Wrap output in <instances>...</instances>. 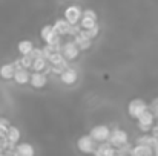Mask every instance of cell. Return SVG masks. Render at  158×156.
<instances>
[{"label":"cell","instance_id":"1","mask_svg":"<svg viewBox=\"0 0 158 156\" xmlns=\"http://www.w3.org/2000/svg\"><path fill=\"white\" fill-rule=\"evenodd\" d=\"M40 38L45 42V45H52V46H60L61 42V35L57 32L54 25H45L40 31Z\"/></svg>","mask_w":158,"mask_h":156},{"label":"cell","instance_id":"2","mask_svg":"<svg viewBox=\"0 0 158 156\" xmlns=\"http://www.w3.org/2000/svg\"><path fill=\"white\" fill-rule=\"evenodd\" d=\"M146 110H149V106L144 100L141 98H134L131 100L127 104V115L132 118V119H138Z\"/></svg>","mask_w":158,"mask_h":156},{"label":"cell","instance_id":"3","mask_svg":"<svg viewBox=\"0 0 158 156\" xmlns=\"http://www.w3.org/2000/svg\"><path fill=\"white\" fill-rule=\"evenodd\" d=\"M97 146H98V142L91 135H83L77 139V149L85 155H94Z\"/></svg>","mask_w":158,"mask_h":156},{"label":"cell","instance_id":"4","mask_svg":"<svg viewBox=\"0 0 158 156\" xmlns=\"http://www.w3.org/2000/svg\"><path fill=\"white\" fill-rule=\"evenodd\" d=\"M155 115H154V112L149 109V110H146L138 119H137V126H138V129L143 132V133H149L151 130H152V127H154V124H155Z\"/></svg>","mask_w":158,"mask_h":156},{"label":"cell","instance_id":"5","mask_svg":"<svg viewBox=\"0 0 158 156\" xmlns=\"http://www.w3.org/2000/svg\"><path fill=\"white\" fill-rule=\"evenodd\" d=\"M98 25V15L94 9L88 8V9H83V15H81V20H80V26L81 29H91L94 26Z\"/></svg>","mask_w":158,"mask_h":156},{"label":"cell","instance_id":"6","mask_svg":"<svg viewBox=\"0 0 158 156\" xmlns=\"http://www.w3.org/2000/svg\"><path fill=\"white\" fill-rule=\"evenodd\" d=\"M110 129L106 126V124H97V126H94L92 129H91V132H89V135L100 144V142H106V141H109V136H110Z\"/></svg>","mask_w":158,"mask_h":156},{"label":"cell","instance_id":"7","mask_svg":"<svg viewBox=\"0 0 158 156\" xmlns=\"http://www.w3.org/2000/svg\"><path fill=\"white\" fill-rule=\"evenodd\" d=\"M109 142L115 147V149H121L123 146L129 144V136L124 130L121 129H114L110 132V136H109Z\"/></svg>","mask_w":158,"mask_h":156},{"label":"cell","instance_id":"8","mask_svg":"<svg viewBox=\"0 0 158 156\" xmlns=\"http://www.w3.org/2000/svg\"><path fill=\"white\" fill-rule=\"evenodd\" d=\"M80 52H81V49L77 46V43H75L74 40H68V42H64V43L61 45V54L64 55V58H66L68 61L75 60V58L80 55Z\"/></svg>","mask_w":158,"mask_h":156},{"label":"cell","instance_id":"9","mask_svg":"<svg viewBox=\"0 0 158 156\" xmlns=\"http://www.w3.org/2000/svg\"><path fill=\"white\" fill-rule=\"evenodd\" d=\"M81 15H83V9H81L78 5H69V6L64 8V18H66L71 25L80 23Z\"/></svg>","mask_w":158,"mask_h":156},{"label":"cell","instance_id":"10","mask_svg":"<svg viewBox=\"0 0 158 156\" xmlns=\"http://www.w3.org/2000/svg\"><path fill=\"white\" fill-rule=\"evenodd\" d=\"M29 84L34 87V89H43L46 87L48 84V75L45 72H31V80H29Z\"/></svg>","mask_w":158,"mask_h":156},{"label":"cell","instance_id":"11","mask_svg":"<svg viewBox=\"0 0 158 156\" xmlns=\"http://www.w3.org/2000/svg\"><path fill=\"white\" fill-rule=\"evenodd\" d=\"M72 40L77 43V46H78L81 51H88L89 48H92V40L85 34V31H83V29H81L75 37H72Z\"/></svg>","mask_w":158,"mask_h":156},{"label":"cell","instance_id":"12","mask_svg":"<svg viewBox=\"0 0 158 156\" xmlns=\"http://www.w3.org/2000/svg\"><path fill=\"white\" fill-rule=\"evenodd\" d=\"M77 80H78V74H77V70L72 69V67H68V69L60 75V81H61L63 84H66V86H72V84H75Z\"/></svg>","mask_w":158,"mask_h":156},{"label":"cell","instance_id":"13","mask_svg":"<svg viewBox=\"0 0 158 156\" xmlns=\"http://www.w3.org/2000/svg\"><path fill=\"white\" fill-rule=\"evenodd\" d=\"M54 26H55L57 32H58L61 37H63V35H69V34H71V29H72V25H71L64 17L55 20V22H54Z\"/></svg>","mask_w":158,"mask_h":156},{"label":"cell","instance_id":"14","mask_svg":"<svg viewBox=\"0 0 158 156\" xmlns=\"http://www.w3.org/2000/svg\"><path fill=\"white\" fill-rule=\"evenodd\" d=\"M15 66L14 63H5L0 66V78L2 80H14V75H15Z\"/></svg>","mask_w":158,"mask_h":156},{"label":"cell","instance_id":"15","mask_svg":"<svg viewBox=\"0 0 158 156\" xmlns=\"http://www.w3.org/2000/svg\"><path fill=\"white\" fill-rule=\"evenodd\" d=\"M14 150L17 156H35V149L29 142H19Z\"/></svg>","mask_w":158,"mask_h":156},{"label":"cell","instance_id":"16","mask_svg":"<svg viewBox=\"0 0 158 156\" xmlns=\"http://www.w3.org/2000/svg\"><path fill=\"white\" fill-rule=\"evenodd\" d=\"M131 156H154V150L146 144H135L131 150Z\"/></svg>","mask_w":158,"mask_h":156},{"label":"cell","instance_id":"17","mask_svg":"<svg viewBox=\"0 0 158 156\" xmlns=\"http://www.w3.org/2000/svg\"><path fill=\"white\" fill-rule=\"evenodd\" d=\"M31 80V72L29 69H25V67H20L15 70V75H14V81L17 84H28Z\"/></svg>","mask_w":158,"mask_h":156},{"label":"cell","instance_id":"18","mask_svg":"<svg viewBox=\"0 0 158 156\" xmlns=\"http://www.w3.org/2000/svg\"><path fill=\"white\" fill-rule=\"evenodd\" d=\"M114 149H115V147H114L109 141L100 142V144L97 146L95 152H94V156H110L112 155V152H114Z\"/></svg>","mask_w":158,"mask_h":156},{"label":"cell","instance_id":"19","mask_svg":"<svg viewBox=\"0 0 158 156\" xmlns=\"http://www.w3.org/2000/svg\"><path fill=\"white\" fill-rule=\"evenodd\" d=\"M34 43L31 40H20L19 45H17V51L20 55H29L31 52L34 51Z\"/></svg>","mask_w":158,"mask_h":156},{"label":"cell","instance_id":"20","mask_svg":"<svg viewBox=\"0 0 158 156\" xmlns=\"http://www.w3.org/2000/svg\"><path fill=\"white\" fill-rule=\"evenodd\" d=\"M20 136H22L20 130H19L15 126H9V130H8V133H6V138H8V141H9L14 147L20 142Z\"/></svg>","mask_w":158,"mask_h":156},{"label":"cell","instance_id":"21","mask_svg":"<svg viewBox=\"0 0 158 156\" xmlns=\"http://www.w3.org/2000/svg\"><path fill=\"white\" fill-rule=\"evenodd\" d=\"M49 66V60L46 57H40L34 61V66H32V70L34 72H45V69Z\"/></svg>","mask_w":158,"mask_h":156},{"label":"cell","instance_id":"22","mask_svg":"<svg viewBox=\"0 0 158 156\" xmlns=\"http://www.w3.org/2000/svg\"><path fill=\"white\" fill-rule=\"evenodd\" d=\"M20 61H22V66L25 67V69H29V70H32V66H34V57L29 54V55H22L20 57Z\"/></svg>","mask_w":158,"mask_h":156},{"label":"cell","instance_id":"23","mask_svg":"<svg viewBox=\"0 0 158 156\" xmlns=\"http://www.w3.org/2000/svg\"><path fill=\"white\" fill-rule=\"evenodd\" d=\"M64 61H68V60L64 58V55H63L61 52H54L52 55L49 57V63H51L52 66L61 64V63H64Z\"/></svg>","mask_w":158,"mask_h":156},{"label":"cell","instance_id":"24","mask_svg":"<svg viewBox=\"0 0 158 156\" xmlns=\"http://www.w3.org/2000/svg\"><path fill=\"white\" fill-rule=\"evenodd\" d=\"M85 31V34L91 38V40H95L97 37H98V34H100V25H97V26H94V28H91V29H83Z\"/></svg>","mask_w":158,"mask_h":156},{"label":"cell","instance_id":"25","mask_svg":"<svg viewBox=\"0 0 158 156\" xmlns=\"http://www.w3.org/2000/svg\"><path fill=\"white\" fill-rule=\"evenodd\" d=\"M9 121L6 119V118H0V138H3V136H6V133H8V130H9Z\"/></svg>","mask_w":158,"mask_h":156},{"label":"cell","instance_id":"26","mask_svg":"<svg viewBox=\"0 0 158 156\" xmlns=\"http://www.w3.org/2000/svg\"><path fill=\"white\" fill-rule=\"evenodd\" d=\"M151 135H154L155 138H158V121H157V124H154V127L151 130Z\"/></svg>","mask_w":158,"mask_h":156},{"label":"cell","instance_id":"27","mask_svg":"<svg viewBox=\"0 0 158 156\" xmlns=\"http://www.w3.org/2000/svg\"><path fill=\"white\" fill-rule=\"evenodd\" d=\"M3 153H5V156H17L14 149H9V150H6V152H3Z\"/></svg>","mask_w":158,"mask_h":156},{"label":"cell","instance_id":"28","mask_svg":"<svg viewBox=\"0 0 158 156\" xmlns=\"http://www.w3.org/2000/svg\"><path fill=\"white\" fill-rule=\"evenodd\" d=\"M152 112H154V115H155V118L158 119V107H155V109H151Z\"/></svg>","mask_w":158,"mask_h":156}]
</instances>
